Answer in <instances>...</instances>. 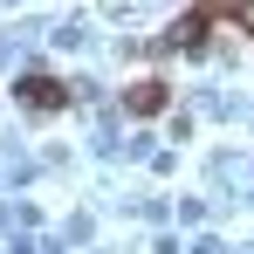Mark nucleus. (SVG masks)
Segmentation results:
<instances>
[{
	"instance_id": "3",
	"label": "nucleus",
	"mask_w": 254,
	"mask_h": 254,
	"mask_svg": "<svg viewBox=\"0 0 254 254\" xmlns=\"http://www.w3.org/2000/svg\"><path fill=\"white\" fill-rule=\"evenodd\" d=\"M124 110H130V117H158V110H165V83H137L124 96Z\"/></svg>"
},
{
	"instance_id": "1",
	"label": "nucleus",
	"mask_w": 254,
	"mask_h": 254,
	"mask_svg": "<svg viewBox=\"0 0 254 254\" xmlns=\"http://www.w3.org/2000/svg\"><path fill=\"white\" fill-rule=\"evenodd\" d=\"M241 7H248V0H192V7L165 28V48H199L213 21H227V14H241Z\"/></svg>"
},
{
	"instance_id": "2",
	"label": "nucleus",
	"mask_w": 254,
	"mask_h": 254,
	"mask_svg": "<svg viewBox=\"0 0 254 254\" xmlns=\"http://www.w3.org/2000/svg\"><path fill=\"white\" fill-rule=\"evenodd\" d=\"M14 96H21L28 110H69V89L55 83V76H42V69H35V76H21V89H14Z\"/></svg>"
}]
</instances>
